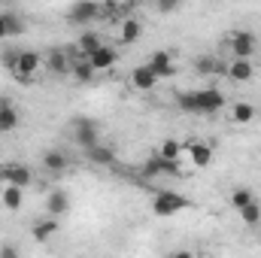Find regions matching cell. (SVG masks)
Masks as SVG:
<instances>
[{
  "label": "cell",
  "instance_id": "3957f363",
  "mask_svg": "<svg viewBox=\"0 0 261 258\" xmlns=\"http://www.w3.org/2000/svg\"><path fill=\"white\" fill-rule=\"evenodd\" d=\"M0 183L3 186H15V189H28L34 183V173L21 161H3L0 164Z\"/></svg>",
  "mask_w": 261,
  "mask_h": 258
},
{
  "label": "cell",
  "instance_id": "5bb4252c",
  "mask_svg": "<svg viewBox=\"0 0 261 258\" xmlns=\"http://www.w3.org/2000/svg\"><path fill=\"white\" fill-rule=\"evenodd\" d=\"M43 64H46V70L52 76H67L70 73V55H67L64 49H49L46 58H43Z\"/></svg>",
  "mask_w": 261,
  "mask_h": 258
},
{
  "label": "cell",
  "instance_id": "4fadbf2b",
  "mask_svg": "<svg viewBox=\"0 0 261 258\" xmlns=\"http://www.w3.org/2000/svg\"><path fill=\"white\" fill-rule=\"evenodd\" d=\"M97 15H100V6H97V3H73V6L67 9V18H70L73 24H91Z\"/></svg>",
  "mask_w": 261,
  "mask_h": 258
},
{
  "label": "cell",
  "instance_id": "f546056e",
  "mask_svg": "<svg viewBox=\"0 0 261 258\" xmlns=\"http://www.w3.org/2000/svg\"><path fill=\"white\" fill-rule=\"evenodd\" d=\"M0 61H3V67H6L9 73H15V61H18V52H12V49H6V52L0 55Z\"/></svg>",
  "mask_w": 261,
  "mask_h": 258
},
{
  "label": "cell",
  "instance_id": "4316f807",
  "mask_svg": "<svg viewBox=\"0 0 261 258\" xmlns=\"http://www.w3.org/2000/svg\"><path fill=\"white\" fill-rule=\"evenodd\" d=\"M240 222H243V225H258L261 222V203L258 200H252L249 207L240 210Z\"/></svg>",
  "mask_w": 261,
  "mask_h": 258
},
{
  "label": "cell",
  "instance_id": "ac0fdd59",
  "mask_svg": "<svg viewBox=\"0 0 261 258\" xmlns=\"http://www.w3.org/2000/svg\"><path fill=\"white\" fill-rule=\"evenodd\" d=\"M15 128H18V110L12 107L9 97H0V134H9Z\"/></svg>",
  "mask_w": 261,
  "mask_h": 258
},
{
  "label": "cell",
  "instance_id": "7a4b0ae2",
  "mask_svg": "<svg viewBox=\"0 0 261 258\" xmlns=\"http://www.w3.org/2000/svg\"><path fill=\"white\" fill-rule=\"evenodd\" d=\"M182 210H189V200L176 192H158L152 197V213H155L158 219L176 216V213H182Z\"/></svg>",
  "mask_w": 261,
  "mask_h": 258
},
{
  "label": "cell",
  "instance_id": "d6986e66",
  "mask_svg": "<svg viewBox=\"0 0 261 258\" xmlns=\"http://www.w3.org/2000/svg\"><path fill=\"white\" fill-rule=\"evenodd\" d=\"M140 34H143V24L134 18V15H128V18H122L119 21V40L128 46V43H137L140 40Z\"/></svg>",
  "mask_w": 261,
  "mask_h": 258
},
{
  "label": "cell",
  "instance_id": "cb8c5ba5",
  "mask_svg": "<svg viewBox=\"0 0 261 258\" xmlns=\"http://www.w3.org/2000/svg\"><path fill=\"white\" fill-rule=\"evenodd\" d=\"M155 155H161L164 161H182V143L173 140V137H167V140H161V146H158Z\"/></svg>",
  "mask_w": 261,
  "mask_h": 258
},
{
  "label": "cell",
  "instance_id": "e0dca14e",
  "mask_svg": "<svg viewBox=\"0 0 261 258\" xmlns=\"http://www.w3.org/2000/svg\"><path fill=\"white\" fill-rule=\"evenodd\" d=\"M67 210H70V197H67V192H61V189L49 192V197H46V213H49V219H61Z\"/></svg>",
  "mask_w": 261,
  "mask_h": 258
},
{
  "label": "cell",
  "instance_id": "9a60e30c",
  "mask_svg": "<svg viewBox=\"0 0 261 258\" xmlns=\"http://www.w3.org/2000/svg\"><path fill=\"white\" fill-rule=\"evenodd\" d=\"M24 31V21L12 9H0V40H12Z\"/></svg>",
  "mask_w": 261,
  "mask_h": 258
},
{
  "label": "cell",
  "instance_id": "603a6c76",
  "mask_svg": "<svg viewBox=\"0 0 261 258\" xmlns=\"http://www.w3.org/2000/svg\"><path fill=\"white\" fill-rule=\"evenodd\" d=\"M70 76L76 79V82H91L94 79V70H91V64H88V58H70Z\"/></svg>",
  "mask_w": 261,
  "mask_h": 258
},
{
  "label": "cell",
  "instance_id": "2e32d148",
  "mask_svg": "<svg viewBox=\"0 0 261 258\" xmlns=\"http://www.w3.org/2000/svg\"><path fill=\"white\" fill-rule=\"evenodd\" d=\"M67 167H70V158H67L61 149H49V152L43 155V170H46V173L58 176V173H64Z\"/></svg>",
  "mask_w": 261,
  "mask_h": 258
},
{
  "label": "cell",
  "instance_id": "44dd1931",
  "mask_svg": "<svg viewBox=\"0 0 261 258\" xmlns=\"http://www.w3.org/2000/svg\"><path fill=\"white\" fill-rule=\"evenodd\" d=\"M31 234H34V243H49V240L58 234V219H43V222H37V225L31 228Z\"/></svg>",
  "mask_w": 261,
  "mask_h": 258
},
{
  "label": "cell",
  "instance_id": "30bf717a",
  "mask_svg": "<svg viewBox=\"0 0 261 258\" xmlns=\"http://www.w3.org/2000/svg\"><path fill=\"white\" fill-rule=\"evenodd\" d=\"M88 64H91L94 73H107V70H113V67L119 64V49H113V46L107 43V46H100V49L88 58Z\"/></svg>",
  "mask_w": 261,
  "mask_h": 258
},
{
  "label": "cell",
  "instance_id": "6da1fadb",
  "mask_svg": "<svg viewBox=\"0 0 261 258\" xmlns=\"http://www.w3.org/2000/svg\"><path fill=\"white\" fill-rule=\"evenodd\" d=\"M255 46H258V40H255L252 31H234V34H228V52L234 55V61H252Z\"/></svg>",
  "mask_w": 261,
  "mask_h": 258
},
{
  "label": "cell",
  "instance_id": "d4e9b609",
  "mask_svg": "<svg viewBox=\"0 0 261 258\" xmlns=\"http://www.w3.org/2000/svg\"><path fill=\"white\" fill-rule=\"evenodd\" d=\"M231 119H234L237 125H249V122L255 119V107H252V104H246V100H240V104H234V107H231Z\"/></svg>",
  "mask_w": 261,
  "mask_h": 258
},
{
  "label": "cell",
  "instance_id": "5b68a950",
  "mask_svg": "<svg viewBox=\"0 0 261 258\" xmlns=\"http://www.w3.org/2000/svg\"><path fill=\"white\" fill-rule=\"evenodd\" d=\"M222 107H225V94H222L219 88H200V91H195V113L213 116V113H219Z\"/></svg>",
  "mask_w": 261,
  "mask_h": 258
},
{
  "label": "cell",
  "instance_id": "4dcf8cb0",
  "mask_svg": "<svg viewBox=\"0 0 261 258\" xmlns=\"http://www.w3.org/2000/svg\"><path fill=\"white\" fill-rule=\"evenodd\" d=\"M0 258H21V255H18V246L3 243V246H0Z\"/></svg>",
  "mask_w": 261,
  "mask_h": 258
},
{
  "label": "cell",
  "instance_id": "8992f818",
  "mask_svg": "<svg viewBox=\"0 0 261 258\" xmlns=\"http://www.w3.org/2000/svg\"><path fill=\"white\" fill-rule=\"evenodd\" d=\"M73 137H76V143H79L85 152H91V149L100 146V131H97V125H94L91 119H76V122H73Z\"/></svg>",
  "mask_w": 261,
  "mask_h": 258
},
{
  "label": "cell",
  "instance_id": "52a82bcc",
  "mask_svg": "<svg viewBox=\"0 0 261 258\" xmlns=\"http://www.w3.org/2000/svg\"><path fill=\"white\" fill-rule=\"evenodd\" d=\"M40 67H43V55H40V52L21 49V52H18V61H15V79L28 82V79H34V76L40 73Z\"/></svg>",
  "mask_w": 261,
  "mask_h": 258
},
{
  "label": "cell",
  "instance_id": "484cf974",
  "mask_svg": "<svg viewBox=\"0 0 261 258\" xmlns=\"http://www.w3.org/2000/svg\"><path fill=\"white\" fill-rule=\"evenodd\" d=\"M88 158H91L94 164H103V167H110V164L116 161V152H113L110 146H97V149H91V152H88Z\"/></svg>",
  "mask_w": 261,
  "mask_h": 258
},
{
  "label": "cell",
  "instance_id": "9c48e42d",
  "mask_svg": "<svg viewBox=\"0 0 261 258\" xmlns=\"http://www.w3.org/2000/svg\"><path fill=\"white\" fill-rule=\"evenodd\" d=\"M149 70L158 76V82H161V79H173V76H176V64H173V58H170V52H167V49H158V52L149 58Z\"/></svg>",
  "mask_w": 261,
  "mask_h": 258
},
{
  "label": "cell",
  "instance_id": "ffe728a7",
  "mask_svg": "<svg viewBox=\"0 0 261 258\" xmlns=\"http://www.w3.org/2000/svg\"><path fill=\"white\" fill-rule=\"evenodd\" d=\"M252 76H255L252 61H231L228 64V79L231 82H252Z\"/></svg>",
  "mask_w": 261,
  "mask_h": 258
},
{
  "label": "cell",
  "instance_id": "1f68e13d",
  "mask_svg": "<svg viewBox=\"0 0 261 258\" xmlns=\"http://www.w3.org/2000/svg\"><path fill=\"white\" fill-rule=\"evenodd\" d=\"M158 9L161 12H173V9H179V3H158Z\"/></svg>",
  "mask_w": 261,
  "mask_h": 258
},
{
  "label": "cell",
  "instance_id": "83f0119b",
  "mask_svg": "<svg viewBox=\"0 0 261 258\" xmlns=\"http://www.w3.org/2000/svg\"><path fill=\"white\" fill-rule=\"evenodd\" d=\"M252 200H255V197H252V192H249V189H243V186H240V189H234V192H231V203H234V207H237V213H240V210H243V207H249V203H252Z\"/></svg>",
  "mask_w": 261,
  "mask_h": 258
},
{
  "label": "cell",
  "instance_id": "7402d4cb",
  "mask_svg": "<svg viewBox=\"0 0 261 258\" xmlns=\"http://www.w3.org/2000/svg\"><path fill=\"white\" fill-rule=\"evenodd\" d=\"M21 200H24V189L3 186V192H0V203H3V210H9V213H18V210H21Z\"/></svg>",
  "mask_w": 261,
  "mask_h": 258
},
{
  "label": "cell",
  "instance_id": "f1b7e54d",
  "mask_svg": "<svg viewBox=\"0 0 261 258\" xmlns=\"http://www.w3.org/2000/svg\"><path fill=\"white\" fill-rule=\"evenodd\" d=\"M176 104H179L182 113H195V91H182V94L176 97Z\"/></svg>",
  "mask_w": 261,
  "mask_h": 258
},
{
  "label": "cell",
  "instance_id": "7c38bea8",
  "mask_svg": "<svg viewBox=\"0 0 261 258\" xmlns=\"http://www.w3.org/2000/svg\"><path fill=\"white\" fill-rule=\"evenodd\" d=\"M155 85H158V76L149 70V64H140L130 70V88H137V91H155Z\"/></svg>",
  "mask_w": 261,
  "mask_h": 258
},
{
  "label": "cell",
  "instance_id": "277c9868",
  "mask_svg": "<svg viewBox=\"0 0 261 258\" xmlns=\"http://www.w3.org/2000/svg\"><path fill=\"white\" fill-rule=\"evenodd\" d=\"M140 173L146 179H155V176H182V161H164L161 155H152L140 167Z\"/></svg>",
  "mask_w": 261,
  "mask_h": 258
},
{
  "label": "cell",
  "instance_id": "ba28073f",
  "mask_svg": "<svg viewBox=\"0 0 261 258\" xmlns=\"http://www.w3.org/2000/svg\"><path fill=\"white\" fill-rule=\"evenodd\" d=\"M182 155H189L192 167L197 170H206L213 164V146L203 143V140H192V143H182Z\"/></svg>",
  "mask_w": 261,
  "mask_h": 258
},
{
  "label": "cell",
  "instance_id": "d6a6232c",
  "mask_svg": "<svg viewBox=\"0 0 261 258\" xmlns=\"http://www.w3.org/2000/svg\"><path fill=\"white\" fill-rule=\"evenodd\" d=\"M173 258H195V255H192L189 249H182V252H176V255H173Z\"/></svg>",
  "mask_w": 261,
  "mask_h": 258
},
{
  "label": "cell",
  "instance_id": "8fae6325",
  "mask_svg": "<svg viewBox=\"0 0 261 258\" xmlns=\"http://www.w3.org/2000/svg\"><path fill=\"white\" fill-rule=\"evenodd\" d=\"M100 46H107V43H103V37H100L97 31H82V34L76 37V46H73V49H76L79 58H91Z\"/></svg>",
  "mask_w": 261,
  "mask_h": 258
}]
</instances>
